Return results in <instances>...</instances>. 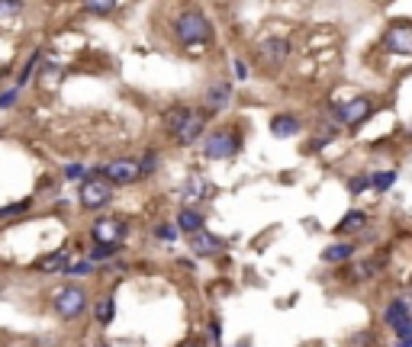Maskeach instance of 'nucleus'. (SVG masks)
Masks as SVG:
<instances>
[{
    "label": "nucleus",
    "mask_w": 412,
    "mask_h": 347,
    "mask_svg": "<svg viewBox=\"0 0 412 347\" xmlns=\"http://www.w3.org/2000/svg\"><path fill=\"white\" fill-rule=\"evenodd\" d=\"M113 254V248H107V245H97V248L91 251V261H103V257Z\"/></svg>",
    "instance_id": "obj_25"
},
{
    "label": "nucleus",
    "mask_w": 412,
    "mask_h": 347,
    "mask_svg": "<svg viewBox=\"0 0 412 347\" xmlns=\"http://www.w3.org/2000/svg\"><path fill=\"white\" fill-rule=\"evenodd\" d=\"M403 302H406V309L412 312V293H406V296H403Z\"/></svg>",
    "instance_id": "obj_32"
},
{
    "label": "nucleus",
    "mask_w": 412,
    "mask_h": 347,
    "mask_svg": "<svg viewBox=\"0 0 412 347\" xmlns=\"http://www.w3.org/2000/svg\"><path fill=\"white\" fill-rule=\"evenodd\" d=\"M393 180H396V174H393V171H387V174H380L377 180L370 177V187H377V190H387V187H390Z\"/></svg>",
    "instance_id": "obj_21"
},
{
    "label": "nucleus",
    "mask_w": 412,
    "mask_h": 347,
    "mask_svg": "<svg viewBox=\"0 0 412 347\" xmlns=\"http://www.w3.org/2000/svg\"><path fill=\"white\" fill-rule=\"evenodd\" d=\"M396 334H399V341H412V318H406L403 325H396Z\"/></svg>",
    "instance_id": "obj_24"
},
{
    "label": "nucleus",
    "mask_w": 412,
    "mask_h": 347,
    "mask_svg": "<svg viewBox=\"0 0 412 347\" xmlns=\"http://www.w3.org/2000/svg\"><path fill=\"white\" fill-rule=\"evenodd\" d=\"M113 199V183L107 180V177H91V180H84V187H81V203H84L87 209H103Z\"/></svg>",
    "instance_id": "obj_4"
},
{
    "label": "nucleus",
    "mask_w": 412,
    "mask_h": 347,
    "mask_svg": "<svg viewBox=\"0 0 412 347\" xmlns=\"http://www.w3.org/2000/svg\"><path fill=\"white\" fill-rule=\"evenodd\" d=\"M236 75L242 77V81L248 77V65H245V61H236Z\"/></svg>",
    "instance_id": "obj_30"
},
{
    "label": "nucleus",
    "mask_w": 412,
    "mask_h": 347,
    "mask_svg": "<svg viewBox=\"0 0 412 347\" xmlns=\"http://www.w3.org/2000/svg\"><path fill=\"white\" fill-rule=\"evenodd\" d=\"M406 318H412V312L406 309V302H403V299H396L393 306L387 309V325H393V328H396V325H403Z\"/></svg>",
    "instance_id": "obj_17"
},
{
    "label": "nucleus",
    "mask_w": 412,
    "mask_h": 347,
    "mask_svg": "<svg viewBox=\"0 0 412 347\" xmlns=\"http://www.w3.org/2000/svg\"><path fill=\"white\" fill-rule=\"evenodd\" d=\"M20 10V3H3V0H0V13H17Z\"/></svg>",
    "instance_id": "obj_29"
},
{
    "label": "nucleus",
    "mask_w": 412,
    "mask_h": 347,
    "mask_svg": "<svg viewBox=\"0 0 412 347\" xmlns=\"http://www.w3.org/2000/svg\"><path fill=\"white\" fill-rule=\"evenodd\" d=\"M109 318H113V299L103 296V299H100V306H97V322H100V325H109Z\"/></svg>",
    "instance_id": "obj_20"
},
{
    "label": "nucleus",
    "mask_w": 412,
    "mask_h": 347,
    "mask_svg": "<svg viewBox=\"0 0 412 347\" xmlns=\"http://www.w3.org/2000/svg\"><path fill=\"white\" fill-rule=\"evenodd\" d=\"M300 132V119L290 113H280L270 119V135H277V139H290V135Z\"/></svg>",
    "instance_id": "obj_11"
},
{
    "label": "nucleus",
    "mask_w": 412,
    "mask_h": 347,
    "mask_svg": "<svg viewBox=\"0 0 412 347\" xmlns=\"http://www.w3.org/2000/svg\"><path fill=\"white\" fill-rule=\"evenodd\" d=\"M113 10H116V3H100V0L87 3V13H113Z\"/></svg>",
    "instance_id": "obj_22"
},
{
    "label": "nucleus",
    "mask_w": 412,
    "mask_h": 347,
    "mask_svg": "<svg viewBox=\"0 0 412 347\" xmlns=\"http://www.w3.org/2000/svg\"><path fill=\"white\" fill-rule=\"evenodd\" d=\"M13 100H17V93H3V97H0V107H10Z\"/></svg>",
    "instance_id": "obj_31"
},
{
    "label": "nucleus",
    "mask_w": 412,
    "mask_h": 347,
    "mask_svg": "<svg viewBox=\"0 0 412 347\" xmlns=\"http://www.w3.org/2000/svg\"><path fill=\"white\" fill-rule=\"evenodd\" d=\"M383 45H387L390 52H399V55H412V26L409 23L393 26V29L383 36Z\"/></svg>",
    "instance_id": "obj_8"
},
{
    "label": "nucleus",
    "mask_w": 412,
    "mask_h": 347,
    "mask_svg": "<svg viewBox=\"0 0 412 347\" xmlns=\"http://www.w3.org/2000/svg\"><path fill=\"white\" fill-rule=\"evenodd\" d=\"M174 29H177V39L187 42V45H203V42L213 39V26L200 10H187V13H181Z\"/></svg>",
    "instance_id": "obj_1"
},
{
    "label": "nucleus",
    "mask_w": 412,
    "mask_h": 347,
    "mask_svg": "<svg viewBox=\"0 0 412 347\" xmlns=\"http://www.w3.org/2000/svg\"><path fill=\"white\" fill-rule=\"evenodd\" d=\"M364 222H367V215H364L361 209H354V213H348L345 219L338 222V231H342V235H351V231H361Z\"/></svg>",
    "instance_id": "obj_15"
},
{
    "label": "nucleus",
    "mask_w": 412,
    "mask_h": 347,
    "mask_svg": "<svg viewBox=\"0 0 412 347\" xmlns=\"http://www.w3.org/2000/svg\"><path fill=\"white\" fill-rule=\"evenodd\" d=\"M181 347H200V344H190V341H187V344H181Z\"/></svg>",
    "instance_id": "obj_33"
},
{
    "label": "nucleus",
    "mask_w": 412,
    "mask_h": 347,
    "mask_svg": "<svg viewBox=\"0 0 412 347\" xmlns=\"http://www.w3.org/2000/svg\"><path fill=\"white\" fill-rule=\"evenodd\" d=\"M287 55V42L284 39H268L264 42V58H270V61H284Z\"/></svg>",
    "instance_id": "obj_18"
},
{
    "label": "nucleus",
    "mask_w": 412,
    "mask_h": 347,
    "mask_svg": "<svg viewBox=\"0 0 412 347\" xmlns=\"http://www.w3.org/2000/svg\"><path fill=\"white\" fill-rule=\"evenodd\" d=\"M203 129H206V119H203L200 113H187L184 123L174 129V139L181 141V145H194V141L203 135Z\"/></svg>",
    "instance_id": "obj_7"
},
{
    "label": "nucleus",
    "mask_w": 412,
    "mask_h": 347,
    "mask_svg": "<svg viewBox=\"0 0 412 347\" xmlns=\"http://www.w3.org/2000/svg\"><path fill=\"white\" fill-rule=\"evenodd\" d=\"M203 193H206V180H203V177H190V180L184 183L187 199H203Z\"/></svg>",
    "instance_id": "obj_19"
},
{
    "label": "nucleus",
    "mask_w": 412,
    "mask_h": 347,
    "mask_svg": "<svg viewBox=\"0 0 412 347\" xmlns=\"http://www.w3.org/2000/svg\"><path fill=\"white\" fill-rule=\"evenodd\" d=\"M236 151H238V135L232 132V129L213 132L210 139H206V145H203V155L210 157V161H226V157H232Z\"/></svg>",
    "instance_id": "obj_3"
},
{
    "label": "nucleus",
    "mask_w": 412,
    "mask_h": 347,
    "mask_svg": "<svg viewBox=\"0 0 412 347\" xmlns=\"http://www.w3.org/2000/svg\"><path fill=\"white\" fill-rule=\"evenodd\" d=\"M65 177H68V180H77V177H84V167H81V164H68L65 167Z\"/></svg>",
    "instance_id": "obj_26"
},
{
    "label": "nucleus",
    "mask_w": 412,
    "mask_h": 347,
    "mask_svg": "<svg viewBox=\"0 0 412 347\" xmlns=\"http://www.w3.org/2000/svg\"><path fill=\"white\" fill-rule=\"evenodd\" d=\"M351 254H354L351 241H338V245H332V248L322 251V261H326V264H342V261H348Z\"/></svg>",
    "instance_id": "obj_14"
},
{
    "label": "nucleus",
    "mask_w": 412,
    "mask_h": 347,
    "mask_svg": "<svg viewBox=\"0 0 412 347\" xmlns=\"http://www.w3.org/2000/svg\"><path fill=\"white\" fill-rule=\"evenodd\" d=\"M158 238L174 241V238H177V229H174V225H161V229H158Z\"/></svg>",
    "instance_id": "obj_27"
},
{
    "label": "nucleus",
    "mask_w": 412,
    "mask_h": 347,
    "mask_svg": "<svg viewBox=\"0 0 412 347\" xmlns=\"http://www.w3.org/2000/svg\"><path fill=\"white\" fill-rule=\"evenodd\" d=\"M190 248H194L197 254H216V251L222 248V238L200 229V231H194V235H190Z\"/></svg>",
    "instance_id": "obj_10"
},
{
    "label": "nucleus",
    "mask_w": 412,
    "mask_h": 347,
    "mask_svg": "<svg viewBox=\"0 0 412 347\" xmlns=\"http://www.w3.org/2000/svg\"><path fill=\"white\" fill-rule=\"evenodd\" d=\"M177 229L181 231H187V235H194V231H200L203 229V215L197 213V209H181V213H177Z\"/></svg>",
    "instance_id": "obj_13"
},
{
    "label": "nucleus",
    "mask_w": 412,
    "mask_h": 347,
    "mask_svg": "<svg viewBox=\"0 0 412 347\" xmlns=\"http://www.w3.org/2000/svg\"><path fill=\"white\" fill-rule=\"evenodd\" d=\"M91 270H93V261H81V264L68 267V273H71V277H84V273H91Z\"/></svg>",
    "instance_id": "obj_23"
},
{
    "label": "nucleus",
    "mask_w": 412,
    "mask_h": 347,
    "mask_svg": "<svg viewBox=\"0 0 412 347\" xmlns=\"http://www.w3.org/2000/svg\"><path fill=\"white\" fill-rule=\"evenodd\" d=\"M65 267H68V251H55V254H45L36 261L39 273H55V270H65Z\"/></svg>",
    "instance_id": "obj_12"
},
{
    "label": "nucleus",
    "mask_w": 412,
    "mask_h": 347,
    "mask_svg": "<svg viewBox=\"0 0 412 347\" xmlns=\"http://www.w3.org/2000/svg\"><path fill=\"white\" fill-rule=\"evenodd\" d=\"M370 100L367 97H354V100H348L345 107L338 109V119H342V123H348V125H361L364 119H367L370 116Z\"/></svg>",
    "instance_id": "obj_9"
},
{
    "label": "nucleus",
    "mask_w": 412,
    "mask_h": 347,
    "mask_svg": "<svg viewBox=\"0 0 412 347\" xmlns=\"http://www.w3.org/2000/svg\"><path fill=\"white\" fill-rule=\"evenodd\" d=\"M367 183H370L367 177H354V180H351V190H354V193H361L364 187H367Z\"/></svg>",
    "instance_id": "obj_28"
},
{
    "label": "nucleus",
    "mask_w": 412,
    "mask_h": 347,
    "mask_svg": "<svg viewBox=\"0 0 412 347\" xmlns=\"http://www.w3.org/2000/svg\"><path fill=\"white\" fill-rule=\"evenodd\" d=\"M123 231H126V225L119 222V219H97L91 229V238L97 241V245H107V248H116V241L123 238Z\"/></svg>",
    "instance_id": "obj_6"
},
{
    "label": "nucleus",
    "mask_w": 412,
    "mask_h": 347,
    "mask_svg": "<svg viewBox=\"0 0 412 347\" xmlns=\"http://www.w3.org/2000/svg\"><path fill=\"white\" fill-rule=\"evenodd\" d=\"M229 93H232V91H229V84H213L210 93H206V100H210L213 109H222L229 103Z\"/></svg>",
    "instance_id": "obj_16"
},
{
    "label": "nucleus",
    "mask_w": 412,
    "mask_h": 347,
    "mask_svg": "<svg viewBox=\"0 0 412 347\" xmlns=\"http://www.w3.org/2000/svg\"><path fill=\"white\" fill-rule=\"evenodd\" d=\"M84 306H87V293L81 286H65L55 293V312L61 318H77L84 312Z\"/></svg>",
    "instance_id": "obj_2"
},
{
    "label": "nucleus",
    "mask_w": 412,
    "mask_h": 347,
    "mask_svg": "<svg viewBox=\"0 0 412 347\" xmlns=\"http://www.w3.org/2000/svg\"><path fill=\"white\" fill-rule=\"evenodd\" d=\"M103 174H107L109 183L123 187V183H135L139 177H142V164H135V161H129V157H119V161L103 167Z\"/></svg>",
    "instance_id": "obj_5"
}]
</instances>
